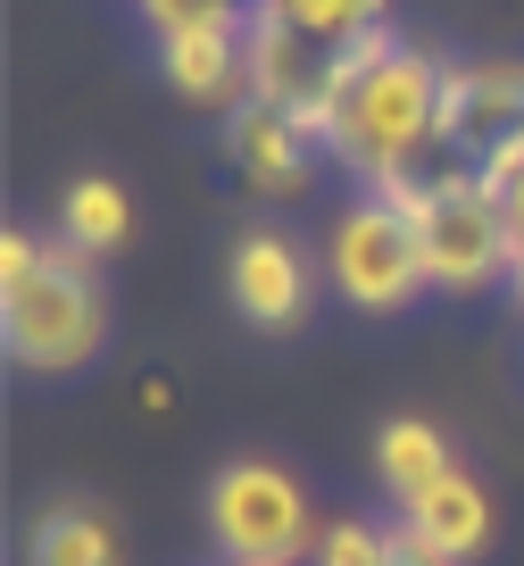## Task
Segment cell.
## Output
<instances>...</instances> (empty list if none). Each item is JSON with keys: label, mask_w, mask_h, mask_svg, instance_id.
Listing matches in <instances>:
<instances>
[{"label": "cell", "mask_w": 524, "mask_h": 566, "mask_svg": "<svg viewBox=\"0 0 524 566\" xmlns=\"http://www.w3.org/2000/svg\"><path fill=\"white\" fill-rule=\"evenodd\" d=\"M0 342L9 367L67 384L108 350V292H101V259L34 233H0Z\"/></svg>", "instance_id": "cell-2"}, {"label": "cell", "mask_w": 524, "mask_h": 566, "mask_svg": "<svg viewBox=\"0 0 524 566\" xmlns=\"http://www.w3.org/2000/svg\"><path fill=\"white\" fill-rule=\"evenodd\" d=\"M358 9H367V18H375V25H391V0H358Z\"/></svg>", "instance_id": "cell-22"}, {"label": "cell", "mask_w": 524, "mask_h": 566, "mask_svg": "<svg viewBox=\"0 0 524 566\" xmlns=\"http://www.w3.org/2000/svg\"><path fill=\"white\" fill-rule=\"evenodd\" d=\"M400 533L417 549H433V558L458 566V558H474V549L491 542V492L467 475V467H450L425 500H408V509H400Z\"/></svg>", "instance_id": "cell-12"}, {"label": "cell", "mask_w": 524, "mask_h": 566, "mask_svg": "<svg viewBox=\"0 0 524 566\" xmlns=\"http://www.w3.org/2000/svg\"><path fill=\"white\" fill-rule=\"evenodd\" d=\"M134 400L150 408V417H167V408H175V391H167V375H142V391H134Z\"/></svg>", "instance_id": "cell-18"}, {"label": "cell", "mask_w": 524, "mask_h": 566, "mask_svg": "<svg viewBox=\"0 0 524 566\" xmlns=\"http://www.w3.org/2000/svg\"><path fill=\"white\" fill-rule=\"evenodd\" d=\"M391 549H400V525H367V516H333V525L316 533L308 566H391Z\"/></svg>", "instance_id": "cell-15"}, {"label": "cell", "mask_w": 524, "mask_h": 566, "mask_svg": "<svg viewBox=\"0 0 524 566\" xmlns=\"http://www.w3.org/2000/svg\"><path fill=\"white\" fill-rule=\"evenodd\" d=\"M242 51H250V101H275V108H292V117H316V101H325V84H333V59H342L316 34H300L283 9H266V0L242 18Z\"/></svg>", "instance_id": "cell-9"}, {"label": "cell", "mask_w": 524, "mask_h": 566, "mask_svg": "<svg viewBox=\"0 0 524 566\" xmlns=\"http://www.w3.org/2000/svg\"><path fill=\"white\" fill-rule=\"evenodd\" d=\"M441 134H450L458 167H483L491 150H507V142L524 134V59H474V67H450Z\"/></svg>", "instance_id": "cell-8"}, {"label": "cell", "mask_w": 524, "mask_h": 566, "mask_svg": "<svg viewBox=\"0 0 524 566\" xmlns=\"http://www.w3.org/2000/svg\"><path fill=\"white\" fill-rule=\"evenodd\" d=\"M391 566H450V558H433V549H417V542H408V533H400V549H391Z\"/></svg>", "instance_id": "cell-19"}, {"label": "cell", "mask_w": 524, "mask_h": 566, "mask_svg": "<svg viewBox=\"0 0 524 566\" xmlns=\"http://www.w3.org/2000/svg\"><path fill=\"white\" fill-rule=\"evenodd\" d=\"M507 301L524 308V233H516V266H507Z\"/></svg>", "instance_id": "cell-21"}, {"label": "cell", "mask_w": 524, "mask_h": 566, "mask_svg": "<svg viewBox=\"0 0 524 566\" xmlns=\"http://www.w3.org/2000/svg\"><path fill=\"white\" fill-rule=\"evenodd\" d=\"M266 9H283V18H292L300 34H316L325 51H349L358 34H375V18L358 0H266Z\"/></svg>", "instance_id": "cell-16"}, {"label": "cell", "mask_w": 524, "mask_h": 566, "mask_svg": "<svg viewBox=\"0 0 524 566\" xmlns=\"http://www.w3.org/2000/svg\"><path fill=\"white\" fill-rule=\"evenodd\" d=\"M316 150H325V142L308 134V117H292V108H275V101H242L226 117V159L259 200H300L316 184Z\"/></svg>", "instance_id": "cell-7"}, {"label": "cell", "mask_w": 524, "mask_h": 566, "mask_svg": "<svg viewBox=\"0 0 524 566\" xmlns=\"http://www.w3.org/2000/svg\"><path fill=\"white\" fill-rule=\"evenodd\" d=\"M300 566H308V558H300Z\"/></svg>", "instance_id": "cell-23"}, {"label": "cell", "mask_w": 524, "mask_h": 566, "mask_svg": "<svg viewBox=\"0 0 524 566\" xmlns=\"http://www.w3.org/2000/svg\"><path fill=\"white\" fill-rule=\"evenodd\" d=\"M450 467L458 459H450V442L433 433V417H391L384 433H375V483H384L400 509H408V500H425Z\"/></svg>", "instance_id": "cell-13"}, {"label": "cell", "mask_w": 524, "mask_h": 566, "mask_svg": "<svg viewBox=\"0 0 524 566\" xmlns=\"http://www.w3.org/2000/svg\"><path fill=\"white\" fill-rule=\"evenodd\" d=\"M384 200L408 209V226H417V242H425V275H433V292L474 301V292L507 283V266H516V226H507L500 192H491L474 167L408 176L400 192H384Z\"/></svg>", "instance_id": "cell-3"}, {"label": "cell", "mask_w": 524, "mask_h": 566, "mask_svg": "<svg viewBox=\"0 0 524 566\" xmlns=\"http://www.w3.org/2000/svg\"><path fill=\"white\" fill-rule=\"evenodd\" d=\"M500 209H507V226L524 233V167H516V184H507V192H500Z\"/></svg>", "instance_id": "cell-20"}, {"label": "cell", "mask_w": 524, "mask_h": 566, "mask_svg": "<svg viewBox=\"0 0 524 566\" xmlns=\"http://www.w3.org/2000/svg\"><path fill=\"white\" fill-rule=\"evenodd\" d=\"M142 18H150L158 34H192V25H233L242 9H233V0H142Z\"/></svg>", "instance_id": "cell-17"}, {"label": "cell", "mask_w": 524, "mask_h": 566, "mask_svg": "<svg viewBox=\"0 0 524 566\" xmlns=\"http://www.w3.org/2000/svg\"><path fill=\"white\" fill-rule=\"evenodd\" d=\"M18 566H134V558H125V533H117V516H108L101 500L59 492L51 509H34Z\"/></svg>", "instance_id": "cell-11"}, {"label": "cell", "mask_w": 524, "mask_h": 566, "mask_svg": "<svg viewBox=\"0 0 524 566\" xmlns=\"http://www.w3.org/2000/svg\"><path fill=\"white\" fill-rule=\"evenodd\" d=\"M441 92H450V67L417 42H400L391 25L358 34L342 59H333V84L316 101V142L367 192H400L408 176H433V150H450L441 134Z\"/></svg>", "instance_id": "cell-1"}, {"label": "cell", "mask_w": 524, "mask_h": 566, "mask_svg": "<svg viewBox=\"0 0 524 566\" xmlns=\"http://www.w3.org/2000/svg\"><path fill=\"white\" fill-rule=\"evenodd\" d=\"M59 242L84 250V259H108V250L134 242V200H125V184L75 176L67 192H59Z\"/></svg>", "instance_id": "cell-14"}, {"label": "cell", "mask_w": 524, "mask_h": 566, "mask_svg": "<svg viewBox=\"0 0 524 566\" xmlns=\"http://www.w3.org/2000/svg\"><path fill=\"white\" fill-rule=\"evenodd\" d=\"M325 283L358 308V317H400V308H417L425 292H433V275H425V242H417V226H408L400 200L367 192V200H349V209L333 217Z\"/></svg>", "instance_id": "cell-5"}, {"label": "cell", "mask_w": 524, "mask_h": 566, "mask_svg": "<svg viewBox=\"0 0 524 566\" xmlns=\"http://www.w3.org/2000/svg\"><path fill=\"white\" fill-rule=\"evenodd\" d=\"M308 292H316V266L283 226H242L233 233V250H226L233 317H250L259 334H292V325L308 317Z\"/></svg>", "instance_id": "cell-6"}, {"label": "cell", "mask_w": 524, "mask_h": 566, "mask_svg": "<svg viewBox=\"0 0 524 566\" xmlns=\"http://www.w3.org/2000/svg\"><path fill=\"white\" fill-rule=\"evenodd\" d=\"M316 500L292 467L233 459L209 475V542L226 566H300L316 549Z\"/></svg>", "instance_id": "cell-4"}, {"label": "cell", "mask_w": 524, "mask_h": 566, "mask_svg": "<svg viewBox=\"0 0 524 566\" xmlns=\"http://www.w3.org/2000/svg\"><path fill=\"white\" fill-rule=\"evenodd\" d=\"M158 67L167 92L192 108H242L250 101V51H242V18L233 25H192V34H158Z\"/></svg>", "instance_id": "cell-10"}]
</instances>
